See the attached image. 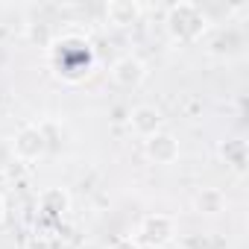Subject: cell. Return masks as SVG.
I'll use <instances>...</instances> for the list:
<instances>
[{"mask_svg":"<svg viewBox=\"0 0 249 249\" xmlns=\"http://www.w3.org/2000/svg\"><path fill=\"white\" fill-rule=\"evenodd\" d=\"M220 153H223L226 161H231L234 170H243V164H246V147H243V141H226L220 147Z\"/></svg>","mask_w":249,"mask_h":249,"instance_id":"10","label":"cell"},{"mask_svg":"<svg viewBox=\"0 0 249 249\" xmlns=\"http://www.w3.org/2000/svg\"><path fill=\"white\" fill-rule=\"evenodd\" d=\"M38 208H41V214L44 217H50V220H59V217H65L68 211H71V194L65 191V188H44L41 194H38Z\"/></svg>","mask_w":249,"mask_h":249,"instance_id":"8","label":"cell"},{"mask_svg":"<svg viewBox=\"0 0 249 249\" xmlns=\"http://www.w3.org/2000/svg\"><path fill=\"white\" fill-rule=\"evenodd\" d=\"M144 156H147L153 164H159V167L176 164V161H179V156H182L179 138H176L173 132L161 129V132H156L153 138H147V141H144Z\"/></svg>","mask_w":249,"mask_h":249,"instance_id":"5","label":"cell"},{"mask_svg":"<svg viewBox=\"0 0 249 249\" xmlns=\"http://www.w3.org/2000/svg\"><path fill=\"white\" fill-rule=\"evenodd\" d=\"M6 223V199H3V194H0V226Z\"/></svg>","mask_w":249,"mask_h":249,"instance_id":"13","label":"cell"},{"mask_svg":"<svg viewBox=\"0 0 249 249\" xmlns=\"http://www.w3.org/2000/svg\"><path fill=\"white\" fill-rule=\"evenodd\" d=\"M12 153L24 164H33V161L44 159V153H47V135H44V129L38 126V123H24V126L15 132V138H12Z\"/></svg>","mask_w":249,"mask_h":249,"instance_id":"3","label":"cell"},{"mask_svg":"<svg viewBox=\"0 0 249 249\" xmlns=\"http://www.w3.org/2000/svg\"><path fill=\"white\" fill-rule=\"evenodd\" d=\"M27 249H56V246H53V240H50L47 234H36V237L30 240Z\"/></svg>","mask_w":249,"mask_h":249,"instance_id":"12","label":"cell"},{"mask_svg":"<svg viewBox=\"0 0 249 249\" xmlns=\"http://www.w3.org/2000/svg\"><path fill=\"white\" fill-rule=\"evenodd\" d=\"M194 211L205 217H217L226 211V194L220 188H199L194 194Z\"/></svg>","mask_w":249,"mask_h":249,"instance_id":"9","label":"cell"},{"mask_svg":"<svg viewBox=\"0 0 249 249\" xmlns=\"http://www.w3.org/2000/svg\"><path fill=\"white\" fill-rule=\"evenodd\" d=\"M103 15H106V24L114 27V30H126L132 24H138L144 18V6L138 0H108L103 6Z\"/></svg>","mask_w":249,"mask_h":249,"instance_id":"6","label":"cell"},{"mask_svg":"<svg viewBox=\"0 0 249 249\" xmlns=\"http://www.w3.org/2000/svg\"><path fill=\"white\" fill-rule=\"evenodd\" d=\"M167 249H188V246H182V243H170Z\"/></svg>","mask_w":249,"mask_h":249,"instance_id":"14","label":"cell"},{"mask_svg":"<svg viewBox=\"0 0 249 249\" xmlns=\"http://www.w3.org/2000/svg\"><path fill=\"white\" fill-rule=\"evenodd\" d=\"M138 246H147V249H167L176 237V223L170 214H161V211H153V214H144L135 234Z\"/></svg>","mask_w":249,"mask_h":249,"instance_id":"2","label":"cell"},{"mask_svg":"<svg viewBox=\"0 0 249 249\" xmlns=\"http://www.w3.org/2000/svg\"><path fill=\"white\" fill-rule=\"evenodd\" d=\"M129 129H132L141 141H147V138H153L156 132L164 129V117H161V111H159L156 106L141 103V106H135V108L129 111Z\"/></svg>","mask_w":249,"mask_h":249,"instance_id":"7","label":"cell"},{"mask_svg":"<svg viewBox=\"0 0 249 249\" xmlns=\"http://www.w3.org/2000/svg\"><path fill=\"white\" fill-rule=\"evenodd\" d=\"M147 62L144 59H138V56H132V53H126V56H117L114 62H111V68H108V76H111V82L114 85H120V88H141L144 82H147Z\"/></svg>","mask_w":249,"mask_h":249,"instance_id":"4","label":"cell"},{"mask_svg":"<svg viewBox=\"0 0 249 249\" xmlns=\"http://www.w3.org/2000/svg\"><path fill=\"white\" fill-rule=\"evenodd\" d=\"M164 30L176 44H196L208 33V15L202 12L199 3L179 0V3L167 6L164 12Z\"/></svg>","mask_w":249,"mask_h":249,"instance_id":"1","label":"cell"},{"mask_svg":"<svg viewBox=\"0 0 249 249\" xmlns=\"http://www.w3.org/2000/svg\"><path fill=\"white\" fill-rule=\"evenodd\" d=\"M108 249H141V246H138V240L132 234H120V237H114L108 243Z\"/></svg>","mask_w":249,"mask_h":249,"instance_id":"11","label":"cell"}]
</instances>
